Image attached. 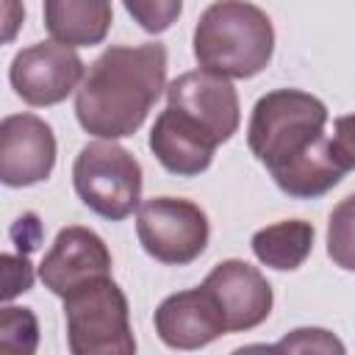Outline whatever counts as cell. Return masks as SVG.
<instances>
[{"label": "cell", "mask_w": 355, "mask_h": 355, "mask_svg": "<svg viewBox=\"0 0 355 355\" xmlns=\"http://www.w3.org/2000/svg\"><path fill=\"white\" fill-rule=\"evenodd\" d=\"M202 286L216 300L227 333L252 330L272 313V286L247 261L230 258L216 263Z\"/></svg>", "instance_id": "11"}, {"label": "cell", "mask_w": 355, "mask_h": 355, "mask_svg": "<svg viewBox=\"0 0 355 355\" xmlns=\"http://www.w3.org/2000/svg\"><path fill=\"white\" fill-rule=\"evenodd\" d=\"M330 153H333L336 164H338L344 172L355 169V114L338 116V119L333 122Z\"/></svg>", "instance_id": "20"}, {"label": "cell", "mask_w": 355, "mask_h": 355, "mask_svg": "<svg viewBox=\"0 0 355 355\" xmlns=\"http://www.w3.org/2000/svg\"><path fill=\"white\" fill-rule=\"evenodd\" d=\"M114 19L111 0H44V28L53 42L92 47L108 36Z\"/></svg>", "instance_id": "14"}, {"label": "cell", "mask_w": 355, "mask_h": 355, "mask_svg": "<svg viewBox=\"0 0 355 355\" xmlns=\"http://www.w3.org/2000/svg\"><path fill=\"white\" fill-rule=\"evenodd\" d=\"M67 344L72 355H133L136 338L125 291L105 277H94L64 297Z\"/></svg>", "instance_id": "4"}, {"label": "cell", "mask_w": 355, "mask_h": 355, "mask_svg": "<svg viewBox=\"0 0 355 355\" xmlns=\"http://www.w3.org/2000/svg\"><path fill=\"white\" fill-rule=\"evenodd\" d=\"M275 28L266 11L247 0L211 3L194 28V58L225 78H252L272 61Z\"/></svg>", "instance_id": "3"}, {"label": "cell", "mask_w": 355, "mask_h": 355, "mask_svg": "<svg viewBox=\"0 0 355 355\" xmlns=\"http://www.w3.org/2000/svg\"><path fill=\"white\" fill-rule=\"evenodd\" d=\"M128 14L147 31V33H164L172 28V22L180 17L183 0H122Z\"/></svg>", "instance_id": "18"}, {"label": "cell", "mask_w": 355, "mask_h": 355, "mask_svg": "<svg viewBox=\"0 0 355 355\" xmlns=\"http://www.w3.org/2000/svg\"><path fill=\"white\" fill-rule=\"evenodd\" d=\"M166 100L172 108L183 111L200 128H205L219 144L239 130V94L230 78L211 69H191L178 75L166 86Z\"/></svg>", "instance_id": "8"}, {"label": "cell", "mask_w": 355, "mask_h": 355, "mask_svg": "<svg viewBox=\"0 0 355 355\" xmlns=\"http://www.w3.org/2000/svg\"><path fill=\"white\" fill-rule=\"evenodd\" d=\"M255 258L277 272H291L305 263L313 250V225L302 219H283L261 227L250 241Z\"/></svg>", "instance_id": "15"}, {"label": "cell", "mask_w": 355, "mask_h": 355, "mask_svg": "<svg viewBox=\"0 0 355 355\" xmlns=\"http://www.w3.org/2000/svg\"><path fill=\"white\" fill-rule=\"evenodd\" d=\"M11 239L19 244L22 252H31L39 247L42 241V225H39V216L36 214H22L17 219V225L11 227Z\"/></svg>", "instance_id": "22"}, {"label": "cell", "mask_w": 355, "mask_h": 355, "mask_svg": "<svg viewBox=\"0 0 355 355\" xmlns=\"http://www.w3.org/2000/svg\"><path fill=\"white\" fill-rule=\"evenodd\" d=\"M39 344V322L31 308H3L0 313V352L33 355Z\"/></svg>", "instance_id": "17"}, {"label": "cell", "mask_w": 355, "mask_h": 355, "mask_svg": "<svg viewBox=\"0 0 355 355\" xmlns=\"http://www.w3.org/2000/svg\"><path fill=\"white\" fill-rule=\"evenodd\" d=\"M327 255L338 269L355 272V194L344 197L327 219Z\"/></svg>", "instance_id": "16"}, {"label": "cell", "mask_w": 355, "mask_h": 355, "mask_svg": "<svg viewBox=\"0 0 355 355\" xmlns=\"http://www.w3.org/2000/svg\"><path fill=\"white\" fill-rule=\"evenodd\" d=\"M8 80L28 105H55L83 80V61L69 44L36 42L14 55Z\"/></svg>", "instance_id": "7"}, {"label": "cell", "mask_w": 355, "mask_h": 355, "mask_svg": "<svg viewBox=\"0 0 355 355\" xmlns=\"http://www.w3.org/2000/svg\"><path fill=\"white\" fill-rule=\"evenodd\" d=\"M166 83L164 44H114L86 72L75 94L80 128L97 139L133 136Z\"/></svg>", "instance_id": "2"}, {"label": "cell", "mask_w": 355, "mask_h": 355, "mask_svg": "<svg viewBox=\"0 0 355 355\" xmlns=\"http://www.w3.org/2000/svg\"><path fill=\"white\" fill-rule=\"evenodd\" d=\"M0 263H3V300H11L19 291H28L33 286V266L25 252L22 255L6 252Z\"/></svg>", "instance_id": "19"}, {"label": "cell", "mask_w": 355, "mask_h": 355, "mask_svg": "<svg viewBox=\"0 0 355 355\" xmlns=\"http://www.w3.org/2000/svg\"><path fill=\"white\" fill-rule=\"evenodd\" d=\"M327 108L300 89L266 92L250 116L247 147L269 169L277 189L297 200H313L341 183L344 169L324 136Z\"/></svg>", "instance_id": "1"}, {"label": "cell", "mask_w": 355, "mask_h": 355, "mask_svg": "<svg viewBox=\"0 0 355 355\" xmlns=\"http://www.w3.org/2000/svg\"><path fill=\"white\" fill-rule=\"evenodd\" d=\"M205 211L183 197H153L139 205L136 236L144 252L169 266H186L205 252L208 244Z\"/></svg>", "instance_id": "6"}, {"label": "cell", "mask_w": 355, "mask_h": 355, "mask_svg": "<svg viewBox=\"0 0 355 355\" xmlns=\"http://www.w3.org/2000/svg\"><path fill=\"white\" fill-rule=\"evenodd\" d=\"M155 333L172 349H200L227 333L222 311L205 286L169 294L155 308Z\"/></svg>", "instance_id": "12"}, {"label": "cell", "mask_w": 355, "mask_h": 355, "mask_svg": "<svg viewBox=\"0 0 355 355\" xmlns=\"http://www.w3.org/2000/svg\"><path fill=\"white\" fill-rule=\"evenodd\" d=\"M105 275H111V252L94 230L80 225L58 230L50 252L39 263V277L44 288H50L61 300L78 286Z\"/></svg>", "instance_id": "10"}, {"label": "cell", "mask_w": 355, "mask_h": 355, "mask_svg": "<svg viewBox=\"0 0 355 355\" xmlns=\"http://www.w3.org/2000/svg\"><path fill=\"white\" fill-rule=\"evenodd\" d=\"M277 349H327V352H344V344L336 341L327 330H319V327H302V330H294L288 338H283L277 344Z\"/></svg>", "instance_id": "21"}, {"label": "cell", "mask_w": 355, "mask_h": 355, "mask_svg": "<svg viewBox=\"0 0 355 355\" xmlns=\"http://www.w3.org/2000/svg\"><path fill=\"white\" fill-rule=\"evenodd\" d=\"M219 141L200 128L194 119H189L183 111L166 105V111L158 114L153 130H150V150L158 158V164L180 178H194L205 172L214 161Z\"/></svg>", "instance_id": "13"}, {"label": "cell", "mask_w": 355, "mask_h": 355, "mask_svg": "<svg viewBox=\"0 0 355 355\" xmlns=\"http://www.w3.org/2000/svg\"><path fill=\"white\" fill-rule=\"evenodd\" d=\"M72 183L80 202L111 222L128 219L141 200V166L111 139L92 141L78 153Z\"/></svg>", "instance_id": "5"}, {"label": "cell", "mask_w": 355, "mask_h": 355, "mask_svg": "<svg viewBox=\"0 0 355 355\" xmlns=\"http://www.w3.org/2000/svg\"><path fill=\"white\" fill-rule=\"evenodd\" d=\"M55 166L53 128L36 114H11L0 122V180L11 189L50 178Z\"/></svg>", "instance_id": "9"}]
</instances>
